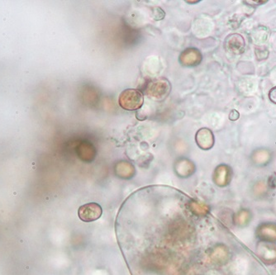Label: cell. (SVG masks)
I'll return each instance as SVG.
<instances>
[{"label": "cell", "instance_id": "obj_1", "mask_svg": "<svg viewBox=\"0 0 276 275\" xmlns=\"http://www.w3.org/2000/svg\"><path fill=\"white\" fill-rule=\"evenodd\" d=\"M119 103L122 108L127 111L140 109L144 104L143 93L140 90L127 89L119 96Z\"/></svg>", "mask_w": 276, "mask_h": 275}, {"label": "cell", "instance_id": "obj_2", "mask_svg": "<svg viewBox=\"0 0 276 275\" xmlns=\"http://www.w3.org/2000/svg\"><path fill=\"white\" fill-rule=\"evenodd\" d=\"M171 85L167 79H154L147 84L146 93L149 98L161 101L169 95Z\"/></svg>", "mask_w": 276, "mask_h": 275}, {"label": "cell", "instance_id": "obj_3", "mask_svg": "<svg viewBox=\"0 0 276 275\" xmlns=\"http://www.w3.org/2000/svg\"><path fill=\"white\" fill-rule=\"evenodd\" d=\"M256 254L264 264L271 265L276 263V244L260 241L257 244Z\"/></svg>", "mask_w": 276, "mask_h": 275}, {"label": "cell", "instance_id": "obj_4", "mask_svg": "<svg viewBox=\"0 0 276 275\" xmlns=\"http://www.w3.org/2000/svg\"><path fill=\"white\" fill-rule=\"evenodd\" d=\"M102 214L103 210L101 206L96 202H90L81 206L78 212L79 218L85 222H94L99 219Z\"/></svg>", "mask_w": 276, "mask_h": 275}, {"label": "cell", "instance_id": "obj_5", "mask_svg": "<svg viewBox=\"0 0 276 275\" xmlns=\"http://www.w3.org/2000/svg\"><path fill=\"white\" fill-rule=\"evenodd\" d=\"M256 236L261 242L276 243V222H262L258 225L257 230H256Z\"/></svg>", "mask_w": 276, "mask_h": 275}, {"label": "cell", "instance_id": "obj_6", "mask_svg": "<svg viewBox=\"0 0 276 275\" xmlns=\"http://www.w3.org/2000/svg\"><path fill=\"white\" fill-rule=\"evenodd\" d=\"M203 59L202 54L196 48H188L181 54L179 61L185 67H194L199 65Z\"/></svg>", "mask_w": 276, "mask_h": 275}, {"label": "cell", "instance_id": "obj_7", "mask_svg": "<svg viewBox=\"0 0 276 275\" xmlns=\"http://www.w3.org/2000/svg\"><path fill=\"white\" fill-rule=\"evenodd\" d=\"M245 42L244 37L240 34H231L227 37L225 48L227 51L235 55L243 54L245 51Z\"/></svg>", "mask_w": 276, "mask_h": 275}, {"label": "cell", "instance_id": "obj_8", "mask_svg": "<svg viewBox=\"0 0 276 275\" xmlns=\"http://www.w3.org/2000/svg\"><path fill=\"white\" fill-rule=\"evenodd\" d=\"M232 171L230 166L220 165L217 166L214 173V181L219 187H225L231 182Z\"/></svg>", "mask_w": 276, "mask_h": 275}, {"label": "cell", "instance_id": "obj_9", "mask_svg": "<svg viewBox=\"0 0 276 275\" xmlns=\"http://www.w3.org/2000/svg\"><path fill=\"white\" fill-rule=\"evenodd\" d=\"M196 142L201 149L208 151L215 145V136L209 128H201L196 133Z\"/></svg>", "mask_w": 276, "mask_h": 275}, {"label": "cell", "instance_id": "obj_10", "mask_svg": "<svg viewBox=\"0 0 276 275\" xmlns=\"http://www.w3.org/2000/svg\"><path fill=\"white\" fill-rule=\"evenodd\" d=\"M252 219V214L251 211L246 208L240 209L233 216L234 224L238 228H245L250 224Z\"/></svg>", "mask_w": 276, "mask_h": 275}, {"label": "cell", "instance_id": "obj_11", "mask_svg": "<svg viewBox=\"0 0 276 275\" xmlns=\"http://www.w3.org/2000/svg\"><path fill=\"white\" fill-rule=\"evenodd\" d=\"M251 160L256 166H266L271 160V153L268 150H256L251 154Z\"/></svg>", "mask_w": 276, "mask_h": 275}, {"label": "cell", "instance_id": "obj_12", "mask_svg": "<svg viewBox=\"0 0 276 275\" xmlns=\"http://www.w3.org/2000/svg\"><path fill=\"white\" fill-rule=\"evenodd\" d=\"M254 190H255V193L257 195H260V194H265V192L266 191V188H265L264 183H258L256 185V188Z\"/></svg>", "mask_w": 276, "mask_h": 275}, {"label": "cell", "instance_id": "obj_13", "mask_svg": "<svg viewBox=\"0 0 276 275\" xmlns=\"http://www.w3.org/2000/svg\"><path fill=\"white\" fill-rule=\"evenodd\" d=\"M269 98L273 104H276V86L271 89L269 93Z\"/></svg>", "mask_w": 276, "mask_h": 275}, {"label": "cell", "instance_id": "obj_14", "mask_svg": "<svg viewBox=\"0 0 276 275\" xmlns=\"http://www.w3.org/2000/svg\"><path fill=\"white\" fill-rule=\"evenodd\" d=\"M240 118V113L237 112V110H231L230 114H229V119L231 121H236Z\"/></svg>", "mask_w": 276, "mask_h": 275}]
</instances>
